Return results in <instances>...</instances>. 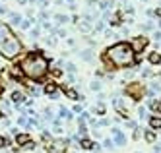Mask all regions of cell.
Returning a JSON list of instances; mask_svg holds the SVG:
<instances>
[{"label": "cell", "instance_id": "1", "mask_svg": "<svg viewBox=\"0 0 161 153\" xmlns=\"http://www.w3.org/2000/svg\"><path fill=\"white\" fill-rule=\"evenodd\" d=\"M18 66H19V70H22V74H25L27 78L41 79L43 76L47 74V70H49V60H47L41 52H29L25 58L19 60Z\"/></svg>", "mask_w": 161, "mask_h": 153}, {"label": "cell", "instance_id": "2", "mask_svg": "<svg viewBox=\"0 0 161 153\" xmlns=\"http://www.w3.org/2000/svg\"><path fill=\"white\" fill-rule=\"evenodd\" d=\"M136 52H134L132 45L128 43H116V45L109 46L105 52V58L109 64L116 66V68H126V66H132L136 62Z\"/></svg>", "mask_w": 161, "mask_h": 153}, {"label": "cell", "instance_id": "3", "mask_svg": "<svg viewBox=\"0 0 161 153\" xmlns=\"http://www.w3.org/2000/svg\"><path fill=\"white\" fill-rule=\"evenodd\" d=\"M22 51V43L16 39V35L10 31L8 25L0 21V54L6 58H14Z\"/></svg>", "mask_w": 161, "mask_h": 153}, {"label": "cell", "instance_id": "4", "mask_svg": "<svg viewBox=\"0 0 161 153\" xmlns=\"http://www.w3.org/2000/svg\"><path fill=\"white\" fill-rule=\"evenodd\" d=\"M126 95H130L132 99H142L144 97V93H146V89H144V85L142 84H130V85H126Z\"/></svg>", "mask_w": 161, "mask_h": 153}, {"label": "cell", "instance_id": "5", "mask_svg": "<svg viewBox=\"0 0 161 153\" xmlns=\"http://www.w3.org/2000/svg\"><path fill=\"white\" fill-rule=\"evenodd\" d=\"M66 147H68L66 139H55L49 145V153H66Z\"/></svg>", "mask_w": 161, "mask_h": 153}, {"label": "cell", "instance_id": "6", "mask_svg": "<svg viewBox=\"0 0 161 153\" xmlns=\"http://www.w3.org/2000/svg\"><path fill=\"white\" fill-rule=\"evenodd\" d=\"M147 46V39L146 37H136L132 41V49H134V52H140V51H144Z\"/></svg>", "mask_w": 161, "mask_h": 153}, {"label": "cell", "instance_id": "7", "mask_svg": "<svg viewBox=\"0 0 161 153\" xmlns=\"http://www.w3.org/2000/svg\"><path fill=\"white\" fill-rule=\"evenodd\" d=\"M113 136H115V144H119V145L124 144V136H122V132H120L119 128H115V130H113Z\"/></svg>", "mask_w": 161, "mask_h": 153}, {"label": "cell", "instance_id": "8", "mask_svg": "<svg viewBox=\"0 0 161 153\" xmlns=\"http://www.w3.org/2000/svg\"><path fill=\"white\" fill-rule=\"evenodd\" d=\"M16 142H18V145H27L29 144V136L27 134H18L16 136Z\"/></svg>", "mask_w": 161, "mask_h": 153}, {"label": "cell", "instance_id": "9", "mask_svg": "<svg viewBox=\"0 0 161 153\" xmlns=\"http://www.w3.org/2000/svg\"><path fill=\"white\" fill-rule=\"evenodd\" d=\"M147 60L152 62V64H159V62H161V54H159V52H155V51H153V52H150V56H147Z\"/></svg>", "mask_w": 161, "mask_h": 153}, {"label": "cell", "instance_id": "10", "mask_svg": "<svg viewBox=\"0 0 161 153\" xmlns=\"http://www.w3.org/2000/svg\"><path fill=\"white\" fill-rule=\"evenodd\" d=\"M45 93H47V95H51V97H55V95H56V85L55 84H47Z\"/></svg>", "mask_w": 161, "mask_h": 153}, {"label": "cell", "instance_id": "11", "mask_svg": "<svg viewBox=\"0 0 161 153\" xmlns=\"http://www.w3.org/2000/svg\"><path fill=\"white\" fill-rule=\"evenodd\" d=\"M62 89H64V93H66V95H68L70 99H72V101H76V99H78V93L74 91V89H68V87H66V85H64V87H62Z\"/></svg>", "mask_w": 161, "mask_h": 153}, {"label": "cell", "instance_id": "12", "mask_svg": "<svg viewBox=\"0 0 161 153\" xmlns=\"http://www.w3.org/2000/svg\"><path fill=\"white\" fill-rule=\"evenodd\" d=\"M82 147L83 149H93V147H95V144H93L91 139H86V138H83L82 139Z\"/></svg>", "mask_w": 161, "mask_h": 153}, {"label": "cell", "instance_id": "13", "mask_svg": "<svg viewBox=\"0 0 161 153\" xmlns=\"http://www.w3.org/2000/svg\"><path fill=\"white\" fill-rule=\"evenodd\" d=\"M150 124H152V128H161V118H157V116H153V118H150Z\"/></svg>", "mask_w": 161, "mask_h": 153}, {"label": "cell", "instance_id": "14", "mask_svg": "<svg viewBox=\"0 0 161 153\" xmlns=\"http://www.w3.org/2000/svg\"><path fill=\"white\" fill-rule=\"evenodd\" d=\"M60 118H66V120H70V118H72V112L66 111L64 107H60Z\"/></svg>", "mask_w": 161, "mask_h": 153}, {"label": "cell", "instance_id": "15", "mask_svg": "<svg viewBox=\"0 0 161 153\" xmlns=\"http://www.w3.org/2000/svg\"><path fill=\"white\" fill-rule=\"evenodd\" d=\"M12 99H14L16 103H22V101H23V95H22L19 91H14V93H12Z\"/></svg>", "mask_w": 161, "mask_h": 153}, {"label": "cell", "instance_id": "16", "mask_svg": "<svg viewBox=\"0 0 161 153\" xmlns=\"http://www.w3.org/2000/svg\"><path fill=\"white\" fill-rule=\"evenodd\" d=\"M66 68H68L70 76H74V72H76V66H74V64H72V62H68V64H66Z\"/></svg>", "mask_w": 161, "mask_h": 153}, {"label": "cell", "instance_id": "17", "mask_svg": "<svg viewBox=\"0 0 161 153\" xmlns=\"http://www.w3.org/2000/svg\"><path fill=\"white\" fill-rule=\"evenodd\" d=\"M12 21H14V23H18V25H22V18H19L18 14H12Z\"/></svg>", "mask_w": 161, "mask_h": 153}, {"label": "cell", "instance_id": "18", "mask_svg": "<svg viewBox=\"0 0 161 153\" xmlns=\"http://www.w3.org/2000/svg\"><path fill=\"white\" fill-rule=\"evenodd\" d=\"M82 56H83V60H91V51H83Z\"/></svg>", "mask_w": 161, "mask_h": 153}, {"label": "cell", "instance_id": "19", "mask_svg": "<svg viewBox=\"0 0 161 153\" xmlns=\"http://www.w3.org/2000/svg\"><path fill=\"white\" fill-rule=\"evenodd\" d=\"M91 89H93V91H99V89H101V84H99V82H93V84H91Z\"/></svg>", "mask_w": 161, "mask_h": 153}, {"label": "cell", "instance_id": "20", "mask_svg": "<svg viewBox=\"0 0 161 153\" xmlns=\"http://www.w3.org/2000/svg\"><path fill=\"white\" fill-rule=\"evenodd\" d=\"M146 139H147V142H153V139H155V134H153V132H147V134H146Z\"/></svg>", "mask_w": 161, "mask_h": 153}, {"label": "cell", "instance_id": "21", "mask_svg": "<svg viewBox=\"0 0 161 153\" xmlns=\"http://www.w3.org/2000/svg\"><path fill=\"white\" fill-rule=\"evenodd\" d=\"M80 29H82V31H89V29H91V25H88V23L83 21L82 25H80Z\"/></svg>", "mask_w": 161, "mask_h": 153}, {"label": "cell", "instance_id": "22", "mask_svg": "<svg viewBox=\"0 0 161 153\" xmlns=\"http://www.w3.org/2000/svg\"><path fill=\"white\" fill-rule=\"evenodd\" d=\"M18 124H19V126H25V124H27V120H25V116H19V118H18Z\"/></svg>", "mask_w": 161, "mask_h": 153}, {"label": "cell", "instance_id": "23", "mask_svg": "<svg viewBox=\"0 0 161 153\" xmlns=\"http://www.w3.org/2000/svg\"><path fill=\"white\" fill-rule=\"evenodd\" d=\"M146 114H147V111H146V109L142 107V109H140V118H144V116H146Z\"/></svg>", "mask_w": 161, "mask_h": 153}, {"label": "cell", "instance_id": "24", "mask_svg": "<svg viewBox=\"0 0 161 153\" xmlns=\"http://www.w3.org/2000/svg\"><path fill=\"white\" fill-rule=\"evenodd\" d=\"M25 149H35V144H33V142H29V144L25 145Z\"/></svg>", "mask_w": 161, "mask_h": 153}, {"label": "cell", "instance_id": "25", "mask_svg": "<svg viewBox=\"0 0 161 153\" xmlns=\"http://www.w3.org/2000/svg\"><path fill=\"white\" fill-rule=\"evenodd\" d=\"M0 147H6V139L2 138V136H0Z\"/></svg>", "mask_w": 161, "mask_h": 153}, {"label": "cell", "instance_id": "26", "mask_svg": "<svg viewBox=\"0 0 161 153\" xmlns=\"http://www.w3.org/2000/svg\"><path fill=\"white\" fill-rule=\"evenodd\" d=\"M105 147H113V142H111V139H105Z\"/></svg>", "mask_w": 161, "mask_h": 153}, {"label": "cell", "instance_id": "27", "mask_svg": "<svg viewBox=\"0 0 161 153\" xmlns=\"http://www.w3.org/2000/svg\"><path fill=\"white\" fill-rule=\"evenodd\" d=\"M29 27V21H22V29H27Z\"/></svg>", "mask_w": 161, "mask_h": 153}, {"label": "cell", "instance_id": "28", "mask_svg": "<svg viewBox=\"0 0 161 153\" xmlns=\"http://www.w3.org/2000/svg\"><path fill=\"white\" fill-rule=\"evenodd\" d=\"M0 118H2V112H0Z\"/></svg>", "mask_w": 161, "mask_h": 153}, {"label": "cell", "instance_id": "29", "mask_svg": "<svg viewBox=\"0 0 161 153\" xmlns=\"http://www.w3.org/2000/svg\"><path fill=\"white\" fill-rule=\"evenodd\" d=\"M155 153H159V151H155Z\"/></svg>", "mask_w": 161, "mask_h": 153}]
</instances>
